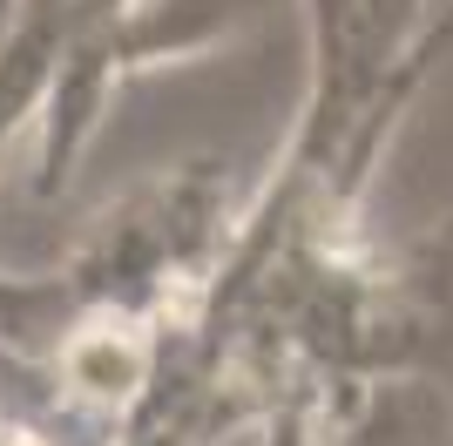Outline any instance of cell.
Listing matches in <instances>:
<instances>
[{
    "instance_id": "1",
    "label": "cell",
    "mask_w": 453,
    "mask_h": 446,
    "mask_svg": "<svg viewBox=\"0 0 453 446\" xmlns=\"http://www.w3.org/2000/svg\"><path fill=\"white\" fill-rule=\"evenodd\" d=\"M311 392L319 386H291L278 406V427H271V446H311Z\"/></svg>"
}]
</instances>
